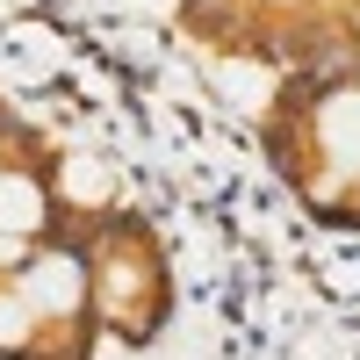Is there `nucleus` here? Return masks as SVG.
<instances>
[{"instance_id":"4","label":"nucleus","mask_w":360,"mask_h":360,"mask_svg":"<svg viewBox=\"0 0 360 360\" xmlns=\"http://www.w3.org/2000/svg\"><path fill=\"white\" fill-rule=\"evenodd\" d=\"M86 274H94V310H101V339L123 353H152L173 332L180 310V274H173V245L152 209H137L115 195L108 209L86 217Z\"/></svg>"},{"instance_id":"5","label":"nucleus","mask_w":360,"mask_h":360,"mask_svg":"<svg viewBox=\"0 0 360 360\" xmlns=\"http://www.w3.org/2000/svg\"><path fill=\"white\" fill-rule=\"evenodd\" d=\"M101 202H115L108 166H94L72 144H58L44 123H29L0 94V252L29 245V238L72 224L86 209H101Z\"/></svg>"},{"instance_id":"3","label":"nucleus","mask_w":360,"mask_h":360,"mask_svg":"<svg viewBox=\"0 0 360 360\" xmlns=\"http://www.w3.org/2000/svg\"><path fill=\"white\" fill-rule=\"evenodd\" d=\"M173 29L217 65H360V0H173Z\"/></svg>"},{"instance_id":"2","label":"nucleus","mask_w":360,"mask_h":360,"mask_svg":"<svg viewBox=\"0 0 360 360\" xmlns=\"http://www.w3.org/2000/svg\"><path fill=\"white\" fill-rule=\"evenodd\" d=\"M86 217L0 252V360H94L101 353V310H94V274H86Z\"/></svg>"},{"instance_id":"1","label":"nucleus","mask_w":360,"mask_h":360,"mask_svg":"<svg viewBox=\"0 0 360 360\" xmlns=\"http://www.w3.org/2000/svg\"><path fill=\"white\" fill-rule=\"evenodd\" d=\"M259 159L317 231L360 238V65L274 72L259 101Z\"/></svg>"}]
</instances>
